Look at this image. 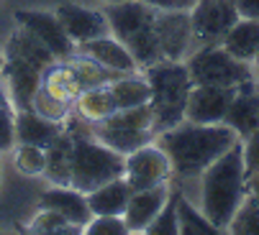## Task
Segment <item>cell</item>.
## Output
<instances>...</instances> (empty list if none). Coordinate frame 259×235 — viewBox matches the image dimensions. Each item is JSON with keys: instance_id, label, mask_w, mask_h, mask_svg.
Instances as JSON below:
<instances>
[{"instance_id": "ffe728a7", "label": "cell", "mask_w": 259, "mask_h": 235, "mask_svg": "<svg viewBox=\"0 0 259 235\" xmlns=\"http://www.w3.org/2000/svg\"><path fill=\"white\" fill-rule=\"evenodd\" d=\"M41 90L49 92L52 97H57L59 102L72 105L85 87H82V82H80L77 72L69 67V62H67V59H57V62H54L52 67H47L44 74H41Z\"/></svg>"}, {"instance_id": "ac0fdd59", "label": "cell", "mask_w": 259, "mask_h": 235, "mask_svg": "<svg viewBox=\"0 0 259 235\" xmlns=\"http://www.w3.org/2000/svg\"><path fill=\"white\" fill-rule=\"evenodd\" d=\"M224 123L231 126L239 138L244 141L249 133H254L259 128V92H256V82H246L239 87L236 97L231 100Z\"/></svg>"}, {"instance_id": "7a4b0ae2", "label": "cell", "mask_w": 259, "mask_h": 235, "mask_svg": "<svg viewBox=\"0 0 259 235\" xmlns=\"http://www.w3.org/2000/svg\"><path fill=\"white\" fill-rule=\"evenodd\" d=\"M200 177V210L221 232H226L249 189L241 141H236L224 156H218Z\"/></svg>"}, {"instance_id": "277c9868", "label": "cell", "mask_w": 259, "mask_h": 235, "mask_svg": "<svg viewBox=\"0 0 259 235\" xmlns=\"http://www.w3.org/2000/svg\"><path fill=\"white\" fill-rule=\"evenodd\" d=\"M146 80L152 85V112H154V133H164L185 121L190 90L195 87L190 80L188 64L182 62H157L146 67Z\"/></svg>"}, {"instance_id": "d590c367", "label": "cell", "mask_w": 259, "mask_h": 235, "mask_svg": "<svg viewBox=\"0 0 259 235\" xmlns=\"http://www.w3.org/2000/svg\"><path fill=\"white\" fill-rule=\"evenodd\" d=\"M16 146V126H13V115L0 110V153L11 151Z\"/></svg>"}, {"instance_id": "60d3db41", "label": "cell", "mask_w": 259, "mask_h": 235, "mask_svg": "<svg viewBox=\"0 0 259 235\" xmlns=\"http://www.w3.org/2000/svg\"><path fill=\"white\" fill-rule=\"evenodd\" d=\"M3 62H6V56H0V67H3Z\"/></svg>"}, {"instance_id": "e0dca14e", "label": "cell", "mask_w": 259, "mask_h": 235, "mask_svg": "<svg viewBox=\"0 0 259 235\" xmlns=\"http://www.w3.org/2000/svg\"><path fill=\"white\" fill-rule=\"evenodd\" d=\"M39 207H47V210H57L62 212L69 222H75L85 230V225L93 220V210L88 205V197L75 189V187H62L57 184L54 189H47L39 200Z\"/></svg>"}, {"instance_id": "b9f144b4", "label": "cell", "mask_w": 259, "mask_h": 235, "mask_svg": "<svg viewBox=\"0 0 259 235\" xmlns=\"http://www.w3.org/2000/svg\"><path fill=\"white\" fill-rule=\"evenodd\" d=\"M256 92H259V82H256Z\"/></svg>"}, {"instance_id": "1f68e13d", "label": "cell", "mask_w": 259, "mask_h": 235, "mask_svg": "<svg viewBox=\"0 0 259 235\" xmlns=\"http://www.w3.org/2000/svg\"><path fill=\"white\" fill-rule=\"evenodd\" d=\"M177 197H180V192L169 194V200L157 212V217L146 225V230H144L146 235H175V232H180V227H177Z\"/></svg>"}, {"instance_id": "f35d334b", "label": "cell", "mask_w": 259, "mask_h": 235, "mask_svg": "<svg viewBox=\"0 0 259 235\" xmlns=\"http://www.w3.org/2000/svg\"><path fill=\"white\" fill-rule=\"evenodd\" d=\"M0 110H3V112H11V95H8V87H6L3 74H0Z\"/></svg>"}, {"instance_id": "f546056e", "label": "cell", "mask_w": 259, "mask_h": 235, "mask_svg": "<svg viewBox=\"0 0 259 235\" xmlns=\"http://www.w3.org/2000/svg\"><path fill=\"white\" fill-rule=\"evenodd\" d=\"M41 212L33 217V222L28 225V232H44V235H72V232H82L80 225L69 222L62 212L57 210H47V207H39Z\"/></svg>"}, {"instance_id": "4316f807", "label": "cell", "mask_w": 259, "mask_h": 235, "mask_svg": "<svg viewBox=\"0 0 259 235\" xmlns=\"http://www.w3.org/2000/svg\"><path fill=\"white\" fill-rule=\"evenodd\" d=\"M67 62H69L72 69L77 72V77H80V82H82L85 90H88V87L110 85V82H116L118 77H123V72L108 69V67H103L100 62H95V59H90V56H85V54H80V51H75L72 56H67Z\"/></svg>"}, {"instance_id": "ba28073f", "label": "cell", "mask_w": 259, "mask_h": 235, "mask_svg": "<svg viewBox=\"0 0 259 235\" xmlns=\"http://www.w3.org/2000/svg\"><path fill=\"white\" fill-rule=\"evenodd\" d=\"M172 174V161L159 143H146L126 156L123 179L131 184V189H149L157 184H167Z\"/></svg>"}, {"instance_id": "52a82bcc", "label": "cell", "mask_w": 259, "mask_h": 235, "mask_svg": "<svg viewBox=\"0 0 259 235\" xmlns=\"http://www.w3.org/2000/svg\"><path fill=\"white\" fill-rule=\"evenodd\" d=\"M239 18L241 16L234 6V0H198L190 8L193 41H198L200 46L224 44L226 33Z\"/></svg>"}, {"instance_id": "f1b7e54d", "label": "cell", "mask_w": 259, "mask_h": 235, "mask_svg": "<svg viewBox=\"0 0 259 235\" xmlns=\"http://www.w3.org/2000/svg\"><path fill=\"white\" fill-rule=\"evenodd\" d=\"M177 227H180L182 235H218L221 232L200 210H195L188 200H185L182 194L177 197Z\"/></svg>"}, {"instance_id": "74e56055", "label": "cell", "mask_w": 259, "mask_h": 235, "mask_svg": "<svg viewBox=\"0 0 259 235\" xmlns=\"http://www.w3.org/2000/svg\"><path fill=\"white\" fill-rule=\"evenodd\" d=\"M234 6L241 18H254L259 21V0H234Z\"/></svg>"}, {"instance_id": "9a60e30c", "label": "cell", "mask_w": 259, "mask_h": 235, "mask_svg": "<svg viewBox=\"0 0 259 235\" xmlns=\"http://www.w3.org/2000/svg\"><path fill=\"white\" fill-rule=\"evenodd\" d=\"M169 187L167 184H157V187H149V189H134L131 200L126 205V212H123V222L128 225L131 232H144L146 225H149L157 212L164 207V202L169 200Z\"/></svg>"}, {"instance_id": "8d00e7d4", "label": "cell", "mask_w": 259, "mask_h": 235, "mask_svg": "<svg viewBox=\"0 0 259 235\" xmlns=\"http://www.w3.org/2000/svg\"><path fill=\"white\" fill-rule=\"evenodd\" d=\"M144 3L157 11H190L198 0H144Z\"/></svg>"}, {"instance_id": "6da1fadb", "label": "cell", "mask_w": 259, "mask_h": 235, "mask_svg": "<svg viewBox=\"0 0 259 235\" xmlns=\"http://www.w3.org/2000/svg\"><path fill=\"white\" fill-rule=\"evenodd\" d=\"M239 138V133L226 123H193L182 121L180 126L159 133V146L172 161V171L180 177H200L218 156H224Z\"/></svg>"}, {"instance_id": "83f0119b", "label": "cell", "mask_w": 259, "mask_h": 235, "mask_svg": "<svg viewBox=\"0 0 259 235\" xmlns=\"http://www.w3.org/2000/svg\"><path fill=\"white\" fill-rule=\"evenodd\" d=\"M229 232H246V235H259V177L249 179L246 197L241 207L236 210Z\"/></svg>"}, {"instance_id": "836d02e7", "label": "cell", "mask_w": 259, "mask_h": 235, "mask_svg": "<svg viewBox=\"0 0 259 235\" xmlns=\"http://www.w3.org/2000/svg\"><path fill=\"white\" fill-rule=\"evenodd\" d=\"M82 232H88V235H126L131 230L121 215H93V220L85 225Z\"/></svg>"}, {"instance_id": "7402d4cb", "label": "cell", "mask_w": 259, "mask_h": 235, "mask_svg": "<svg viewBox=\"0 0 259 235\" xmlns=\"http://www.w3.org/2000/svg\"><path fill=\"white\" fill-rule=\"evenodd\" d=\"M221 46H224L231 56L251 64L256 59V54H259V21L239 18L231 26V31L226 33V38H224V44H221Z\"/></svg>"}, {"instance_id": "5b68a950", "label": "cell", "mask_w": 259, "mask_h": 235, "mask_svg": "<svg viewBox=\"0 0 259 235\" xmlns=\"http://www.w3.org/2000/svg\"><path fill=\"white\" fill-rule=\"evenodd\" d=\"M90 133L105 143L108 148H113L123 156H128L131 151L146 146L154 141V112H152V105H139V107H131V110H118L110 118L100 123H88Z\"/></svg>"}, {"instance_id": "30bf717a", "label": "cell", "mask_w": 259, "mask_h": 235, "mask_svg": "<svg viewBox=\"0 0 259 235\" xmlns=\"http://www.w3.org/2000/svg\"><path fill=\"white\" fill-rule=\"evenodd\" d=\"M154 28L159 36V46L167 62H182L185 51L193 44L190 11H157Z\"/></svg>"}, {"instance_id": "5bb4252c", "label": "cell", "mask_w": 259, "mask_h": 235, "mask_svg": "<svg viewBox=\"0 0 259 235\" xmlns=\"http://www.w3.org/2000/svg\"><path fill=\"white\" fill-rule=\"evenodd\" d=\"M57 18L62 21L67 36L77 44L82 41H90V38H98V36H108L110 33V26H108V18L103 11H93V8H82L77 3H64L57 8Z\"/></svg>"}, {"instance_id": "d6986e66", "label": "cell", "mask_w": 259, "mask_h": 235, "mask_svg": "<svg viewBox=\"0 0 259 235\" xmlns=\"http://www.w3.org/2000/svg\"><path fill=\"white\" fill-rule=\"evenodd\" d=\"M13 126H16V141L18 143H31V146H39L44 151L62 133V123L47 121V118H41L33 110H18V115L13 118Z\"/></svg>"}, {"instance_id": "44dd1931", "label": "cell", "mask_w": 259, "mask_h": 235, "mask_svg": "<svg viewBox=\"0 0 259 235\" xmlns=\"http://www.w3.org/2000/svg\"><path fill=\"white\" fill-rule=\"evenodd\" d=\"M131 194H134L131 184L123 177H118V179H110L103 187L88 192L85 197H88V205H90L93 215H121L123 217Z\"/></svg>"}, {"instance_id": "d4e9b609", "label": "cell", "mask_w": 259, "mask_h": 235, "mask_svg": "<svg viewBox=\"0 0 259 235\" xmlns=\"http://www.w3.org/2000/svg\"><path fill=\"white\" fill-rule=\"evenodd\" d=\"M6 56H18V59H26V62H31V64H36L39 69H47V67H52L54 62H57V56L36 38L31 31H26V28H21L18 26V31L8 38V46H6Z\"/></svg>"}, {"instance_id": "603a6c76", "label": "cell", "mask_w": 259, "mask_h": 235, "mask_svg": "<svg viewBox=\"0 0 259 235\" xmlns=\"http://www.w3.org/2000/svg\"><path fill=\"white\" fill-rule=\"evenodd\" d=\"M72 148H75V138H72L69 131H62L54 138V143L47 148L44 177L52 184L69 187V182H72Z\"/></svg>"}, {"instance_id": "9c48e42d", "label": "cell", "mask_w": 259, "mask_h": 235, "mask_svg": "<svg viewBox=\"0 0 259 235\" xmlns=\"http://www.w3.org/2000/svg\"><path fill=\"white\" fill-rule=\"evenodd\" d=\"M16 23L26 31H31L39 41L57 56V59H67L75 54V41L67 36L62 21L57 18V13H44V11H18L16 13Z\"/></svg>"}, {"instance_id": "7bdbcfd3", "label": "cell", "mask_w": 259, "mask_h": 235, "mask_svg": "<svg viewBox=\"0 0 259 235\" xmlns=\"http://www.w3.org/2000/svg\"><path fill=\"white\" fill-rule=\"evenodd\" d=\"M256 177H259V174H256Z\"/></svg>"}, {"instance_id": "8fae6325", "label": "cell", "mask_w": 259, "mask_h": 235, "mask_svg": "<svg viewBox=\"0 0 259 235\" xmlns=\"http://www.w3.org/2000/svg\"><path fill=\"white\" fill-rule=\"evenodd\" d=\"M110 33H113L118 41H128L139 31L149 28L157 18V8L146 6L144 0H121V3H108L103 8Z\"/></svg>"}, {"instance_id": "4dcf8cb0", "label": "cell", "mask_w": 259, "mask_h": 235, "mask_svg": "<svg viewBox=\"0 0 259 235\" xmlns=\"http://www.w3.org/2000/svg\"><path fill=\"white\" fill-rule=\"evenodd\" d=\"M13 159H16L18 171L26 174V177H39V174H44V166H47V151L39 148V146L18 143Z\"/></svg>"}, {"instance_id": "ab89813d", "label": "cell", "mask_w": 259, "mask_h": 235, "mask_svg": "<svg viewBox=\"0 0 259 235\" xmlns=\"http://www.w3.org/2000/svg\"><path fill=\"white\" fill-rule=\"evenodd\" d=\"M103 3H121V0H103Z\"/></svg>"}, {"instance_id": "7c38bea8", "label": "cell", "mask_w": 259, "mask_h": 235, "mask_svg": "<svg viewBox=\"0 0 259 235\" xmlns=\"http://www.w3.org/2000/svg\"><path fill=\"white\" fill-rule=\"evenodd\" d=\"M0 74H3V80H6L11 102L18 110H31L33 95L41 87L44 69H39L36 64H31L26 59H18V56H6L3 67H0Z\"/></svg>"}, {"instance_id": "e575fe53", "label": "cell", "mask_w": 259, "mask_h": 235, "mask_svg": "<svg viewBox=\"0 0 259 235\" xmlns=\"http://www.w3.org/2000/svg\"><path fill=\"white\" fill-rule=\"evenodd\" d=\"M244 169H246V177H256L259 174V128L254 133H249L244 141Z\"/></svg>"}, {"instance_id": "8992f818", "label": "cell", "mask_w": 259, "mask_h": 235, "mask_svg": "<svg viewBox=\"0 0 259 235\" xmlns=\"http://www.w3.org/2000/svg\"><path fill=\"white\" fill-rule=\"evenodd\" d=\"M188 72L193 85H208V87H234L239 90L246 82H254L251 69L246 62L231 56L224 46H203L198 49L188 62Z\"/></svg>"}, {"instance_id": "cb8c5ba5", "label": "cell", "mask_w": 259, "mask_h": 235, "mask_svg": "<svg viewBox=\"0 0 259 235\" xmlns=\"http://www.w3.org/2000/svg\"><path fill=\"white\" fill-rule=\"evenodd\" d=\"M72 105H75L77 115L85 123H100V121H105V118H110L113 112H118V105H116L113 95H110L108 85L82 90Z\"/></svg>"}, {"instance_id": "d6a6232c", "label": "cell", "mask_w": 259, "mask_h": 235, "mask_svg": "<svg viewBox=\"0 0 259 235\" xmlns=\"http://www.w3.org/2000/svg\"><path fill=\"white\" fill-rule=\"evenodd\" d=\"M69 107L67 102H59L57 97H52L49 92H44L41 87L36 90L33 95V102H31V110L33 112H39L41 118H47V121H54V123H64L67 118H69Z\"/></svg>"}, {"instance_id": "4fadbf2b", "label": "cell", "mask_w": 259, "mask_h": 235, "mask_svg": "<svg viewBox=\"0 0 259 235\" xmlns=\"http://www.w3.org/2000/svg\"><path fill=\"white\" fill-rule=\"evenodd\" d=\"M239 90L234 87H208V85H195L188 97L185 107V121L193 123H224V115L236 97Z\"/></svg>"}, {"instance_id": "2e32d148", "label": "cell", "mask_w": 259, "mask_h": 235, "mask_svg": "<svg viewBox=\"0 0 259 235\" xmlns=\"http://www.w3.org/2000/svg\"><path fill=\"white\" fill-rule=\"evenodd\" d=\"M75 51H80V54H85V56L100 62V64L108 67V69L123 72V74H134V72L139 69V64H136V59L131 56V51L126 49V44L118 41V38H116V36H110V33L77 44Z\"/></svg>"}, {"instance_id": "3957f363", "label": "cell", "mask_w": 259, "mask_h": 235, "mask_svg": "<svg viewBox=\"0 0 259 235\" xmlns=\"http://www.w3.org/2000/svg\"><path fill=\"white\" fill-rule=\"evenodd\" d=\"M72 138H75V148H72V182L69 187L80 189L82 194L103 187L110 179L123 177L126 169V156L108 148L105 143H100L90 128L85 126V131H80V121H69Z\"/></svg>"}, {"instance_id": "484cf974", "label": "cell", "mask_w": 259, "mask_h": 235, "mask_svg": "<svg viewBox=\"0 0 259 235\" xmlns=\"http://www.w3.org/2000/svg\"><path fill=\"white\" fill-rule=\"evenodd\" d=\"M110 95H113L118 110H131L139 105H146L152 100V85L146 77H134V74H123L116 82H110Z\"/></svg>"}]
</instances>
